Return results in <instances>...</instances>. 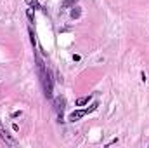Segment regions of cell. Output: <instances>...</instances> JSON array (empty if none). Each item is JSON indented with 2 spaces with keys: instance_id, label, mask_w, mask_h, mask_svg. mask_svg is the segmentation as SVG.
Segmentation results:
<instances>
[{
  "instance_id": "cell-1",
  "label": "cell",
  "mask_w": 149,
  "mask_h": 148,
  "mask_svg": "<svg viewBox=\"0 0 149 148\" xmlns=\"http://www.w3.org/2000/svg\"><path fill=\"white\" fill-rule=\"evenodd\" d=\"M37 68H38V75H40V82H42V87H43V94L47 99L52 98V78H50V72L45 70V65L43 61L37 56Z\"/></svg>"
},
{
  "instance_id": "cell-2",
  "label": "cell",
  "mask_w": 149,
  "mask_h": 148,
  "mask_svg": "<svg viewBox=\"0 0 149 148\" xmlns=\"http://www.w3.org/2000/svg\"><path fill=\"white\" fill-rule=\"evenodd\" d=\"M54 111L57 113V118H59V122L63 120V117H64V108H66V98L64 96H56L54 98Z\"/></svg>"
},
{
  "instance_id": "cell-3",
  "label": "cell",
  "mask_w": 149,
  "mask_h": 148,
  "mask_svg": "<svg viewBox=\"0 0 149 148\" xmlns=\"http://www.w3.org/2000/svg\"><path fill=\"white\" fill-rule=\"evenodd\" d=\"M0 140H2L5 145H9V147H17V145H19L17 140H16L14 136H10L7 131H3V129H0Z\"/></svg>"
},
{
  "instance_id": "cell-4",
  "label": "cell",
  "mask_w": 149,
  "mask_h": 148,
  "mask_svg": "<svg viewBox=\"0 0 149 148\" xmlns=\"http://www.w3.org/2000/svg\"><path fill=\"white\" fill-rule=\"evenodd\" d=\"M87 115V111L85 110H74L71 115H70V122H76V120H80L81 117H85Z\"/></svg>"
},
{
  "instance_id": "cell-5",
  "label": "cell",
  "mask_w": 149,
  "mask_h": 148,
  "mask_svg": "<svg viewBox=\"0 0 149 148\" xmlns=\"http://www.w3.org/2000/svg\"><path fill=\"white\" fill-rule=\"evenodd\" d=\"M81 16V9L78 7V5H73V9H71V18L73 19H78Z\"/></svg>"
},
{
  "instance_id": "cell-6",
  "label": "cell",
  "mask_w": 149,
  "mask_h": 148,
  "mask_svg": "<svg viewBox=\"0 0 149 148\" xmlns=\"http://www.w3.org/2000/svg\"><path fill=\"white\" fill-rule=\"evenodd\" d=\"M24 2H26V4H28L31 9H42V11H45V9H43L40 4H38V0H24Z\"/></svg>"
},
{
  "instance_id": "cell-7",
  "label": "cell",
  "mask_w": 149,
  "mask_h": 148,
  "mask_svg": "<svg viewBox=\"0 0 149 148\" xmlns=\"http://www.w3.org/2000/svg\"><path fill=\"white\" fill-rule=\"evenodd\" d=\"M90 101V96H83V98H78L76 99V106H83V105H87Z\"/></svg>"
},
{
  "instance_id": "cell-8",
  "label": "cell",
  "mask_w": 149,
  "mask_h": 148,
  "mask_svg": "<svg viewBox=\"0 0 149 148\" xmlns=\"http://www.w3.org/2000/svg\"><path fill=\"white\" fill-rule=\"evenodd\" d=\"M76 2H78V0H64V2H63V7H73Z\"/></svg>"
},
{
  "instance_id": "cell-9",
  "label": "cell",
  "mask_w": 149,
  "mask_h": 148,
  "mask_svg": "<svg viewBox=\"0 0 149 148\" xmlns=\"http://www.w3.org/2000/svg\"><path fill=\"white\" fill-rule=\"evenodd\" d=\"M28 19L33 23V19H35V16H33V12H31V9H28Z\"/></svg>"
}]
</instances>
